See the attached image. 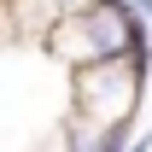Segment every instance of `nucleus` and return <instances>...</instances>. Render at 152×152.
<instances>
[{
    "instance_id": "1",
    "label": "nucleus",
    "mask_w": 152,
    "mask_h": 152,
    "mask_svg": "<svg viewBox=\"0 0 152 152\" xmlns=\"http://www.w3.org/2000/svg\"><path fill=\"white\" fill-rule=\"evenodd\" d=\"M146 64L152 58H99V64H88V70H70V111L88 117L94 129L123 123V117H140Z\"/></svg>"
},
{
    "instance_id": "3",
    "label": "nucleus",
    "mask_w": 152,
    "mask_h": 152,
    "mask_svg": "<svg viewBox=\"0 0 152 152\" xmlns=\"http://www.w3.org/2000/svg\"><path fill=\"white\" fill-rule=\"evenodd\" d=\"M129 12H134L140 23H152V0H129Z\"/></svg>"
},
{
    "instance_id": "4",
    "label": "nucleus",
    "mask_w": 152,
    "mask_h": 152,
    "mask_svg": "<svg viewBox=\"0 0 152 152\" xmlns=\"http://www.w3.org/2000/svg\"><path fill=\"white\" fill-rule=\"evenodd\" d=\"M123 152H152V134H134V140H129Z\"/></svg>"
},
{
    "instance_id": "2",
    "label": "nucleus",
    "mask_w": 152,
    "mask_h": 152,
    "mask_svg": "<svg viewBox=\"0 0 152 152\" xmlns=\"http://www.w3.org/2000/svg\"><path fill=\"white\" fill-rule=\"evenodd\" d=\"M99 0H6L0 6V18H6V35H23V41H35L53 29V23L64 18H82V12H94Z\"/></svg>"
}]
</instances>
